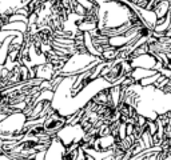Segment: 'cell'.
<instances>
[{
	"instance_id": "6da1fadb",
	"label": "cell",
	"mask_w": 171,
	"mask_h": 160,
	"mask_svg": "<svg viewBox=\"0 0 171 160\" xmlns=\"http://www.w3.org/2000/svg\"><path fill=\"white\" fill-rule=\"evenodd\" d=\"M86 135L87 132L80 123H75V124H68L67 123L56 132V137L62 140V143L67 148L74 146V144H82Z\"/></svg>"
}]
</instances>
